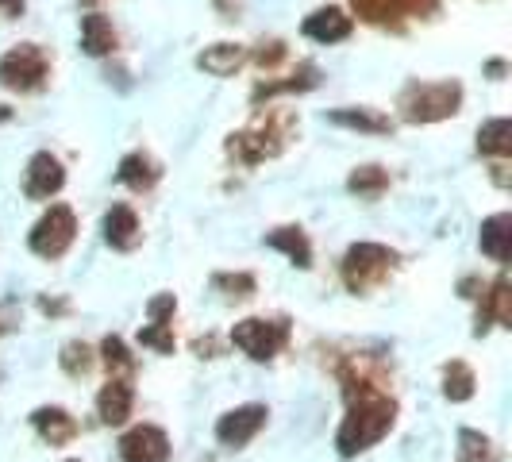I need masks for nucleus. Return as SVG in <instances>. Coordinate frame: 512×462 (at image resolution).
<instances>
[{
    "instance_id": "obj_36",
    "label": "nucleus",
    "mask_w": 512,
    "mask_h": 462,
    "mask_svg": "<svg viewBox=\"0 0 512 462\" xmlns=\"http://www.w3.org/2000/svg\"><path fill=\"white\" fill-rule=\"evenodd\" d=\"M39 308H43V312H51V316H58V312H66V301H51V297H43Z\"/></svg>"
},
{
    "instance_id": "obj_22",
    "label": "nucleus",
    "mask_w": 512,
    "mask_h": 462,
    "mask_svg": "<svg viewBox=\"0 0 512 462\" xmlns=\"http://www.w3.org/2000/svg\"><path fill=\"white\" fill-rule=\"evenodd\" d=\"M266 247H274V251H282L293 266H301L308 270L312 266V243H308V235L301 228H274L266 235Z\"/></svg>"
},
{
    "instance_id": "obj_12",
    "label": "nucleus",
    "mask_w": 512,
    "mask_h": 462,
    "mask_svg": "<svg viewBox=\"0 0 512 462\" xmlns=\"http://www.w3.org/2000/svg\"><path fill=\"white\" fill-rule=\"evenodd\" d=\"M366 24H393L401 16H424L436 8V0H351Z\"/></svg>"
},
{
    "instance_id": "obj_29",
    "label": "nucleus",
    "mask_w": 512,
    "mask_h": 462,
    "mask_svg": "<svg viewBox=\"0 0 512 462\" xmlns=\"http://www.w3.org/2000/svg\"><path fill=\"white\" fill-rule=\"evenodd\" d=\"M58 362H62V370H66L70 378H81V374H89V370H93V347H89V343H81V339H70V343L62 347Z\"/></svg>"
},
{
    "instance_id": "obj_21",
    "label": "nucleus",
    "mask_w": 512,
    "mask_h": 462,
    "mask_svg": "<svg viewBox=\"0 0 512 462\" xmlns=\"http://www.w3.org/2000/svg\"><path fill=\"white\" fill-rule=\"evenodd\" d=\"M482 251H486L493 262H509L512 255V216L509 212H497L482 220Z\"/></svg>"
},
{
    "instance_id": "obj_24",
    "label": "nucleus",
    "mask_w": 512,
    "mask_h": 462,
    "mask_svg": "<svg viewBox=\"0 0 512 462\" xmlns=\"http://www.w3.org/2000/svg\"><path fill=\"white\" fill-rule=\"evenodd\" d=\"M478 151L489 154V158H509L512 154V124L505 120V116L486 120V124L478 128Z\"/></svg>"
},
{
    "instance_id": "obj_39",
    "label": "nucleus",
    "mask_w": 512,
    "mask_h": 462,
    "mask_svg": "<svg viewBox=\"0 0 512 462\" xmlns=\"http://www.w3.org/2000/svg\"><path fill=\"white\" fill-rule=\"evenodd\" d=\"M77 4H85V8H93V4H101V0H77Z\"/></svg>"
},
{
    "instance_id": "obj_17",
    "label": "nucleus",
    "mask_w": 512,
    "mask_h": 462,
    "mask_svg": "<svg viewBox=\"0 0 512 462\" xmlns=\"http://www.w3.org/2000/svg\"><path fill=\"white\" fill-rule=\"evenodd\" d=\"M116 27L108 16L101 12H89V16H81V51L89 54V58H104V54L116 51Z\"/></svg>"
},
{
    "instance_id": "obj_34",
    "label": "nucleus",
    "mask_w": 512,
    "mask_h": 462,
    "mask_svg": "<svg viewBox=\"0 0 512 462\" xmlns=\"http://www.w3.org/2000/svg\"><path fill=\"white\" fill-rule=\"evenodd\" d=\"M27 8V0H0V16H8V20H20Z\"/></svg>"
},
{
    "instance_id": "obj_26",
    "label": "nucleus",
    "mask_w": 512,
    "mask_h": 462,
    "mask_svg": "<svg viewBox=\"0 0 512 462\" xmlns=\"http://www.w3.org/2000/svg\"><path fill=\"white\" fill-rule=\"evenodd\" d=\"M101 359H104V366H108V374H112V378H128L131 370H135V359H131L128 343H124L120 335H104Z\"/></svg>"
},
{
    "instance_id": "obj_37",
    "label": "nucleus",
    "mask_w": 512,
    "mask_h": 462,
    "mask_svg": "<svg viewBox=\"0 0 512 462\" xmlns=\"http://www.w3.org/2000/svg\"><path fill=\"white\" fill-rule=\"evenodd\" d=\"M505 70H509V66H505L501 58H493V62H489V66H486V74H493V77H501V74H505Z\"/></svg>"
},
{
    "instance_id": "obj_2",
    "label": "nucleus",
    "mask_w": 512,
    "mask_h": 462,
    "mask_svg": "<svg viewBox=\"0 0 512 462\" xmlns=\"http://www.w3.org/2000/svg\"><path fill=\"white\" fill-rule=\"evenodd\" d=\"M462 104L459 81H412L401 93V116L409 124H439L447 116H455Z\"/></svg>"
},
{
    "instance_id": "obj_6",
    "label": "nucleus",
    "mask_w": 512,
    "mask_h": 462,
    "mask_svg": "<svg viewBox=\"0 0 512 462\" xmlns=\"http://www.w3.org/2000/svg\"><path fill=\"white\" fill-rule=\"evenodd\" d=\"M289 124H293L289 116H285V120L270 116V120H258L255 128L235 131V135H228V154L231 158H239L243 166H255V162H262V158H274V154H282Z\"/></svg>"
},
{
    "instance_id": "obj_8",
    "label": "nucleus",
    "mask_w": 512,
    "mask_h": 462,
    "mask_svg": "<svg viewBox=\"0 0 512 462\" xmlns=\"http://www.w3.org/2000/svg\"><path fill=\"white\" fill-rule=\"evenodd\" d=\"M266 405H239V409H231L220 416V424H216V439L224 443V447H247L251 439L262 432V424H266Z\"/></svg>"
},
{
    "instance_id": "obj_16",
    "label": "nucleus",
    "mask_w": 512,
    "mask_h": 462,
    "mask_svg": "<svg viewBox=\"0 0 512 462\" xmlns=\"http://www.w3.org/2000/svg\"><path fill=\"white\" fill-rule=\"evenodd\" d=\"M31 424H35V432L47 439L51 447H66V443H74L77 439V420L66 409H58V405L35 409L31 412Z\"/></svg>"
},
{
    "instance_id": "obj_9",
    "label": "nucleus",
    "mask_w": 512,
    "mask_h": 462,
    "mask_svg": "<svg viewBox=\"0 0 512 462\" xmlns=\"http://www.w3.org/2000/svg\"><path fill=\"white\" fill-rule=\"evenodd\" d=\"M120 459L124 462H166L170 459V436L154 424H139L120 439Z\"/></svg>"
},
{
    "instance_id": "obj_4",
    "label": "nucleus",
    "mask_w": 512,
    "mask_h": 462,
    "mask_svg": "<svg viewBox=\"0 0 512 462\" xmlns=\"http://www.w3.org/2000/svg\"><path fill=\"white\" fill-rule=\"evenodd\" d=\"M51 74V58L39 43H20L0 58V85L12 93H35Z\"/></svg>"
},
{
    "instance_id": "obj_13",
    "label": "nucleus",
    "mask_w": 512,
    "mask_h": 462,
    "mask_svg": "<svg viewBox=\"0 0 512 462\" xmlns=\"http://www.w3.org/2000/svg\"><path fill=\"white\" fill-rule=\"evenodd\" d=\"M301 31H305L308 39H316V43H328V47H332V43H343V39L355 31V20H351L343 8H332V4H328V8H316V12L305 20Z\"/></svg>"
},
{
    "instance_id": "obj_23",
    "label": "nucleus",
    "mask_w": 512,
    "mask_h": 462,
    "mask_svg": "<svg viewBox=\"0 0 512 462\" xmlns=\"http://www.w3.org/2000/svg\"><path fill=\"white\" fill-rule=\"evenodd\" d=\"M316 81H320V70L312 62H301V70L293 77H285V81H262L255 93H251V101L262 104L270 101V97H278V93H305V89H316Z\"/></svg>"
},
{
    "instance_id": "obj_32",
    "label": "nucleus",
    "mask_w": 512,
    "mask_h": 462,
    "mask_svg": "<svg viewBox=\"0 0 512 462\" xmlns=\"http://www.w3.org/2000/svg\"><path fill=\"white\" fill-rule=\"evenodd\" d=\"M174 308H178L174 293H158V297H151V305H147V316H151V324H166L174 316Z\"/></svg>"
},
{
    "instance_id": "obj_5",
    "label": "nucleus",
    "mask_w": 512,
    "mask_h": 462,
    "mask_svg": "<svg viewBox=\"0 0 512 462\" xmlns=\"http://www.w3.org/2000/svg\"><path fill=\"white\" fill-rule=\"evenodd\" d=\"M231 343L251 355L255 362H270L285 343H289V320L278 316V320H266V316H247L231 328Z\"/></svg>"
},
{
    "instance_id": "obj_33",
    "label": "nucleus",
    "mask_w": 512,
    "mask_h": 462,
    "mask_svg": "<svg viewBox=\"0 0 512 462\" xmlns=\"http://www.w3.org/2000/svg\"><path fill=\"white\" fill-rule=\"evenodd\" d=\"M285 54H289V51H285L282 39H270V43H262V47L255 51V62L262 66V70H274V66H278V62L285 58Z\"/></svg>"
},
{
    "instance_id": "obj_30",
    "label": "nucleus",
    "mask_w": 512,
    "mask_h": 462,
    "mask_svg": "<svg viewBox=\"0 0 512 462\" xmlns=\"http://www.w3.org/2000/svg\"><path fill=\"white\" fill-rule=\"evenodd\" d=\"M212 285L216 289H224L228 297H255V274H216L212 278Z\"/></svg>"
},
{
    "instance_id": "obj_20",
    "label": "nucleus",
    "mask_w": 512,
    "mask_h": 462,
    "mask_svg": "<svg viewBox=\"0 0 512 462\" xmlns=\"http://www.w3.org/2000/svg\"><path fill=\"white\" fill-rule=\"evenodd\" d=\"M243 62H247V47H239V43H216V47H205L197 54V66L212 77L235 74Z\"/></svg>"
},
{
    "instance_id": "obj_38",
    "label": "nucleus",
    "mask_w": 512,
    "mask_h": 462,
    "mask_svg": "<svg viewBox=\"0 0 512 462\" xmlns=\"http://www.w3.org/2000/svg\"><path fill=\"white\" fill-rule=\"evenodd\" d=\"M8 120H12V108H8V104H0V124H8Z\"/></svg>"
},
{
    "instance_id": "obj_19",
    "label": "nucleus",
    "mask_w": 512,
    "mask_h": 462,
    "mask_svg": "<svg viewBox=\"0 0 512 462\" xmlns=\"http://www.w3.org/2000/svg\"><path fill=\"white\" fill-rule=\"evenodd\" d=\"M116 178L124 181L128 189H135V193H147V189H154V181L162 178V166H158L147 151H131L128 158L120 162Z\"/></svg>"
},
{
    "instance_id": "obj_28",
    "label": "nucleus",
    "mask_w": 512,
    "mask_h": 462,
    "mask_svg": "<svg viewBox=\"0 0 512 462\" xmlns=\"http://www.w3.org/2000/svg\"><path fill=\"white\" fill-rule=\"evenodd\" d=\"M347 189L359 193V197H382L385 189H389V170H382V166H359L347 178Z\"/></svg>"
},
{
    "instance_id": "obj_3",
    "label": "nucleus",
    "mask_w": 512,
    "mask_h": 462,
    "mask_svg": "<svg viewBox=\"0 0 512 462\" xmlns=\"http://www.w3.org/2000/svg\"><path fill=\"white\" fill-rule=\"evenodd\" d=\"M397 251H389L382 243H355L343 255V285L351 293H370L374 285H382L397 270Z\"/></svg>"
},
{
    "instance_id": "obj_31",
    "label": "nucleus",
    "mask_w": 512,
    "mask_h": 462,
    "mask_svg": "<svg viewBox=\"0 0 512 462\" xmlns=\"http://www.w3.org/2000/svg\"><path fill=\"white\" fill-rule=\"evenodd\" d=\"M139 343L162 351V355H174V332H170V324H147V328L139 332Z\"/></svg>"
},
{
    "instance_id": "obj_27",
    "label": "nucleus",
    "mask_w": 512,
    "mask_h": 462,
    "mask_svg": "<svg viewBox=\"0 0 512 462\" xmlns=\"http://www.w3.org/2000/svg\"><path fill=\"white\" fill-rule=\"evenodd\" d=\"M459 462H501V455H497V447H493L482 432L462 428L459 432Z\"/></svg>"
},
{
    "instance_id": "obj_15",
    "label": "nucleus",
    "mask_w": 512,
    "mask_h": 462,
    "mask_svg": "<svg viewBox=\"0 0 512 462\" xmlns=\"http://www.w3.org/2000/svg\"><path fill=\"white\" fill-rule=\"evenodd\" d=\"M104 239H108V247H116V251H135L139 239H143L139 216H135L128 205H112L104 212Z\"/></svg>"
},
{
    "instance_id": "obj_35",
    "label": "nucleus",
    "mask_w": 512,
    "mask_h": 462,
    "mask_svg": "<svg viewBox=\"0 0 512 462\" xmlns=\"http://www.w3.org/2000/svg\"><path fill=\"white\" fill-rule=\"evenodd\" d=\"M474 289H486V285L478 282V278H462V285H459V293H462V297H478Z\"/></svg>"
},
{
    "instance_id": "obj_1",
    "label": "nucleus",
    "mask_w": 512,
    "mask_h": 462,
    "mask_svg": "<svg viewBox=\"0 0 512 462\" xmlns=\"http://www.w3.org/2000/svg\"><path fill=\"white\" fill-rule=\"evenodd\" d=\"M339 378H343V393H347V416L335 432V447L343 459H355L366 447L389 436V428L397 420V401L362 370L359 359L343 366Z\"/></svg>"
},
{
    "instance_id": "obj_14",
    "label": "nucleus",
    "mask_w": 512,
    "mask_h": 462,
    "mask_svg": "<svg viewBox=\"0 0 512 462\" xmlns=\"http://www.w3.org/2000/svg\"><path fill=\"white\" fill-rule=\"evenodd\" d=\"M131 405H135V389L124 378H108V385L97 393V416H101L108 428L124 424L131 416Z\"/></svg>"
},
{
    "instance_id": "obj_18",
    "label": "nucleus",
    "mask_w": 512,
    "mask_h": 462,
    "mask_svg": "<svg viewBox=\"0 0 512 462\" xmlns=\"http://www.w3.org/2000/svg\"><path fill=\"white\" fill-rule=\"evenodd\" d=\"M328 124L351 131H370V135H389L393 131V120L385 112H378V108H335V112H328Z\"/></svg>"
},
{
    "instance_id": "obj_7",
    "label": "nucleus",
    "mask_w": 512,
    "mask_h": 462,
    "mask_svg": "<svg viewBox=\"0 0 512 462\" xmlns=\"http://www.w3.org/2000/svg\"><path fill=\"white\" fill-rule=\"evenodd\" d=\"M74 239H77V216L70 205H51L39 216V224L31 228V235H27L31 251L39 258H62L74 247Z\"/></svg>"
},
{
    "instance_id": "obj_25",
    "label": "nucleus",
    "mask_w": 512,
    "mask_h": 462,
    "mask_svg": "<svg viewBox=\"0 0 512 462\" xmlns=\"http://www.w3.org/2000/svg\"><path fill=\"white\" fill-rule=\"evenodd\" d=\"M474 370L466 366V362L451 359L443 366V397L447 401H470L474 397Z\"/></svg>"
},
{
    "instance_id": "obj_10",
    "label": "nucleus",
    "mask_w": 512,
    "mask_h": 462,
    "mask_svg": "<svg viewBox=\"0 0 512 462\" xmlns=\"http://www.w3.org/2000/svg\"><path fill=\"white\" fill-rule=\"evenodd\" d=\"M62 185H66V170H62V162H58L51 151L31 154L27 174H24L27 197H31V201H47V197H54Z\"/></svg>"
},
{
    "instance_id": "obj_11",
    "label": "nucleus",
    "mask_w": 512,
    "mask_h": 462,
    "mask_svg": "<svg viewBox=\"0 0 512 462\" xmlns=\"http://www.w3.org/2000/svg\"><path fill=\"white\" fill-rule=\"evenodd\" d=\"M493 324L501 328H512V285L509 278L501 274L497 282H489L482 289V308H478V324H474V335H486Z\"/></svg>"
}]
</instances>
